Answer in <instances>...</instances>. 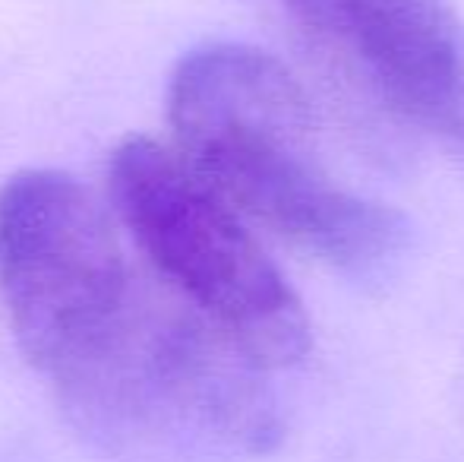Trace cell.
<instances>
[{"label":"cell","instance_id":"cell-1","mask_svg":"<svg viewBox=\"0 0 464 462\" xmlns=\"http://www.w3.org/2000/svg\"><path fill=\"white\" fill-rule=\"evenodd\" d=\"M178 152L244 219L329 260L363 266L401 241V219L335 184L310 95L276 54L218 42L187 54L168 86Z\"/></svg>","mask_w":464,"mask_h":462},{"label":"cell","instance_id":"cell-2","mask_svg":"<svg viewBox=\"0 0 464 462\" xmlns=\"http://www.w3.org/2000/svg\"><path fill=\"white\" fill-rule=\"evenodd\" d=\"M108 191L152 272L259 368L310 349V317L246 219L165 143L130 136L114 149Z\"/></svg>","mask_w":464,"mask_h":462},{"label":"cell","instance_id":"cell-3","mask_svg":"<svg viewBox=\"0 0 464 462\" xmlns=\"http://www.w3.org/2000/svg\"><path fill=\"white\" fill-rule=\"evenodd\" d=\"M149 279L86 184L32 168L0 187V298L19 349L70 393L133 323Z\"/></svg>","mask_w":464,"mask_h":462},{"label":"cell","instance_id":"cell-4","mask_svg":"<svg viewBox=\"0 0 464 462\" xmlns=\"http://www.w3.org/2000/svg\"><path fill=\"white\" fill-rule=\"evenodd\" d=\"M287 16L404 121L464 130V42L449 0H281Z\"/></svg>","mask_w":464,"mask_h":462}]
</instances>
